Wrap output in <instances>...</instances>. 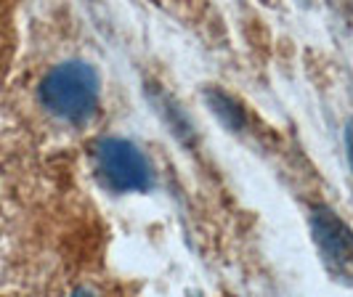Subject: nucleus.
Returning a JSON list of instances; mask_svg holds the SVG:
<instances>
[{"label": "nucleus", "mask_w": 353, "mask_h": 297, "mask_svg": "<svg viewBox=\"0 0 353 297\" xmlns=\"http://www.w3.org/2000/svg\"><path fill=\"white\" fill-rule=\"evenodd\" d=\"M40 101L67 123H85L99 106V77L83 61L61 64L43 77Z\"/></svg>", "instance_id": "nucleus-1"}, {"label": "nucleus", "mask_w": 353, "mask_h": 297, "mask_svg": "<svg viewBox=\"0 0 353 297\" xmlns=\"http://www.w3.org/2000/svg\"><path fill=\"white\" fill-rule=\"evenodd\" d=\"M93 159L101 181L114 192H146L152 186V167L130 141H99L93 146Z\"/></svg>", "instance_id": "nucleus-2"}, {"label": "nucleus", "mask_w": 353, "mask_h": 297, "mask_svg": "<svg viewBox=\"0 0 353 297\" xmlns=\"http://www.w3.org/2000/svg\"><path fill=\"white\" fill-rule=\"evenodd\" d=\"M311 228L330 271L345 281H353V231L332 210L314 207Z\"/></svg>", "instance_id": "nucleus-3"}, {"label": "nucleus", "mask_w": 353, "mask_h": 297, "mask_svg": "<svg viewBox=\"0 0 353 297\" xmlns=\"http://www.w3.org/2000/svg\"><path fill=\"white\" fill-rule=\"evenodd\" d=\"M208 99H210L212 109L223 117V123H229L231 127H242V112L231 104V99H226L223 93H215V90H212Z\"/></svg>", "instance_id": "nucleus-4"}, {"label": "nucleus", "mask_w": 353, "mask_h": 297, "mask_svg": "<svg viewBox=\"0 0 353 297\" xmlns=\"http://www.w3.org/2000/svg\"><path fill=\"white\" fill-rule=\"evenodd\" d=\"M345 143H348V159H351L353 167V120L348 123V133H345Z\"/></svg>", "instance_id": "nucleus-5"}, {"label": "nucleus", "mask_w": 353, "mask_h": 297, "mask_svg": "<svg viewBox=\"0 0 353 297\" xmlns=\"http://www.w3.org/2000/svg\"><path fill=\"white\" fill-rule=\"evenodd\" d=\"M72 297H96V295H93L90 289H77V292H74Z\"/></svg>", "instance_id": "nucleus-6"}]
</instances>
